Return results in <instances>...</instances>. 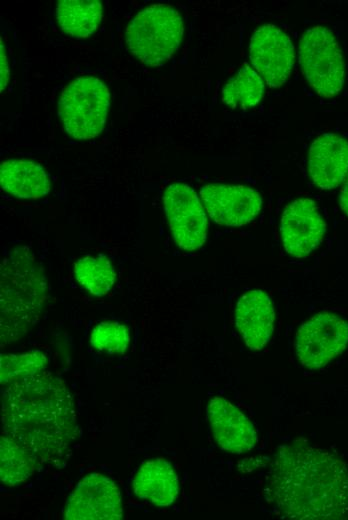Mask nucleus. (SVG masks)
<instances>
[{"instance_id": "nucleus-13", "label": "nucleus", "mask_w": 348, "mask_h": 520, "mask_svg": "<svg viewBox=\"0 0 348 520\" xmlns=\"http://www.w3.org/2000/svg\"><path fill=\"white\" fill-rule=\"evenodd\" d=\"M207 416L213 437L222 450L241 454L256 446L258 438L253 423L227 399L212 398L207 405Z\"/></svg>"}, {"instance_id": "nucleus-15", "label": "nucleus", "mask_w": 348, "mask_h": 520, "mask_svg": "<svg viewBox=\"0 0 348 520\" xmlns=\"http://www.w3.org/2000/svg\"><path fill=\"white\" fill-rule=\"evenodd\" d=\"M275 313L270 297L262 290H250L238 300L235 325L246 346L262 349L270 340L274 329Z\"/></svg>"}, {"instance_id": "nucleus-4", "label": "nucleus", "mask_w": 348, "mask_h": 520, "mask_svg": "<svg viewBox=\"0 0 348 520\" xmlns=\"http://www.w3.org/2000/svg\"><path fill=\"white\" fill-rule=\"evenodd\" d=\"M184 34L179 12L163 3L143 8L129 22L125 37L130 53L146 66H159L177 51Z\"/></svg>"}, {"instance_id": "nucleus-10", "label": "nucleus", "mask_w": 348, "mask_h": 520, "mask_svg": "<svg viewBox=\"0 0 348 520\" xmlns=\"http://www.w3.org/2000/svg\"><path fill=\"white\" fill-rule=\"evenodd\" d=\"M249 56L256 71L272 88L280 87L287 81L295 59L289 36L272 24L256 29L250 40Z\"/></svg>"}, {"instance_id": "nucleus-11", "label": "nucleus", "mask_w": 348, "mask_h": 520, "mask_svg": "<svg viewBox=\"0 0 348 520\" xmlns=\"http://www.w3.org/2000/svg\"><path fill=\"white\" fill-rule=\"evenodd\" d=\"M200 196L209 216L221 226L246 225L262 208L260 194L243 185L207 184Z\"/></svg>"}, {"instance_id": "nucleus-1", "label": "nucleus", "mask_w": 348, "mask_h": 520, "mask_svg": "<svg viewBox=\"0 0 348 520\" xmlns=\"http://www.w3.org/2000/svg\"><path fill=\"white\" fill-rule=\"evenodd\" d=\"M2 434L29 451L40 467L62 466L78 437L74 401L64 381L44 370L1 389Z\"/></svg>"}, {"instance_id": "nucleus-7", "label": "nucleus", "mask_w": 348, "mask_h": 520, "mask_svg": "<svg viewBox=\"0 0 348 520\" xmlns=\"http://www.w3.org/2000/svg\"><path fill=\"white\" fill-rule=\"evenodd\" d=\"M348 345V322L330 312H320L297 331L295 349L299 362L318 369L340 355Z\"/></svg>"}, {"instance_id": "nucleus-3", "label": "nucleus", "mask_w": 348, "mask_h": 520, "mask_svg": "<svg viewBox=\"0 0 348 520\" xmlns=\"http://www.w3.org/2000/svg\"><path fill=\"white\" fill-rule=\"evenodd\" d=\"M1 345L27 335L38 323L47 299L45 274L27 247H16L1 262Z\"/></svg>"}, {"instance_id": "nucleus-16", "label": "nucleus", "mask_w": 348, "mask_h": 520, "mask_svg": "<svg viewBox=\"0 0 348 520\" xmlns=\"http://www.w3.org/2000/svg\"><path fill=\"white\" fill-rule=\"evenodd\" d=\"M132 488L139 499L158 507H166L178 496V476L168 461L163 458L151 459L138 468Z\"/></svg>"}, {"instance_id": "nucleus-22", "label": "nucleus", "mask_w": 348, "mask_h": 520, "mask_svg": "<svg viewBox=\"0 0 348 520\" xmlns=\"http://www.w3.org/2000/svg\"><path fill=\"white\" fill-rule=\"evenodd\" d=\"M47 362L46 355L36 350L21 354H2L0 357V383L3 386L40 373L46 370Z\"/></svg>"}, {"instance_id": "nucleus-17", "label": "nucleus", "mask_w": 348, "mask_h": 520, "mask_svg": "<svg viewBox=\"0 0 348 520\" xmlns=\"http://www.w3.org/2000/svg\"><path fill=\"white\" fill-rule=\"evenodd\" d=\"M1 188L22 199H38L50 191V179L44 168L27 159H8L0 165Z\"/></svg>"}, {"instance_id": "nucleus-8", "label": "nucleus", "mask_w": 348, "mask_h": 520, "mask_svg": "<svg viewBox=\"0 0 348 520\" xmlns=\"http://www.w3.org/2000/svg\"><path fill=\"white\" fill-rule=\"evenodd\" d=\"M163 206L176 244L186 251L199 249L207 238V217L196 192L172 183L163 193Z\"/></svg>"}, {"instance_id": "nucleus-20", "label": "nucleus", "mask_w": 348, "mask_h": 520, "mask_svg": "<svg viewBox=\"0 0 348 520\" xmlns=\"http://www.w3.org/2000/svg\"><path fill=\"white\" fill-rule=\"evenodd\" d=\"M264 84L257 71L244 63L222 89V101L233 109L257 105L263 98Z\"/></svg>"}, {"instance_id": "nucleus-24", "label": "nucleus", "mask_w": 348, "mask_h": 520, "mask_svg": "<svg viewBox=\"0 0 348 520\" xmlns=\"http://www.w3.org/2000/svg\"><path fill=\"white\" fill-rule=\"evenodd\" d=\"M9 74H10V70H9L7 56L5 53L4 46H3V44H1V92H3V90L7 86V83L9 80Z\"/></svg>"}, {"instance_id": "nucleus-19", "label": "nucleus", "mask_w": 348, "mask_h": 520, "mask_svg": "<svg viewBox=\"0 0 348 520\" xmlns=\"http://www.w3.org/2000/svg\"><path fill=\"white\" fill-rule=\"evenodd\" d=\"M40 465L35 457L10 437H0V479L7 486H16L34 475Z\"/></svg>"}, {"instance_id": "nucleus-9", "label": "nucleus", "mask_w": 348, "mask_h": 520, "mask_svg": "<svg viewBox=\"0 0 348 520\" xmlns=\"http://www.w3.org/2000/svg\"><path fill=\"white\" fill-rule=\"evenodd\" d=\"M123 503L120 490L113 480L90 473L83 477L67 498L65 520H120Z\"/></svg>"}, {"instance_id": "nucleus-21", "label": "nucleus", "mask_w": 348, "mask_h": 520, "mask_svg": "<svg viewBox=\"0 0 348 520\" xmlns=\"http://www.w3.org/2000/svg\"><path fill=\"white\" fill-rule=\"evenodd\" d=\"M77 282L90 294L106 295L115 283L116 273L110 259L105 255H87L74 264Z\"/></svg>"}, {"instance_id": "nucleus-25", "label": "nucleus", "mask_w": 348, "mask_h": 520, "mask_svg": "<svg viewBox=\"0 0 348 520\" xmlns=\"http://www.w3.org/2000/svg\"><path fill=\"white\" fill-rule=\"evenodd\" d=\"M339 204L343 212L348 216V179L340 191Z\"/></svg>"}, {"instance_id": "nucleus-12", "label": "nucleus", "mask_w": 348, "mask_h": 520, "mask_svg": "<svg viewBox=\"0 0 348 520\" xmlns=\"http://www.w3.org/2000/svg\"><path fill=\"white\" fill-rule=\"evenodd\" d=\"M325 232L326 223L313 200L299 198L284 209L280 233L284 249L292 257L308 256L322 242Z\"/></svg>"}, {"instance_id": "nucleus-18", "label": "nucleus", "mask_w": 348, "mask_h": 520, "mask_svg": "<svg viewBox=\"0 0 348 520\" xmlns=\"http://www.w3.org/2000/svg\"><path fill=\"white\" fill-rule=\"evenodd\" d=\"M56 18L67 35L87 38L97 30L103 6L98 0H61L56 6Z\"/></svg>"}, {"instance_id": "nucleus-6", "label": "nucleus", "mask_w": 348, "mask_h": 520, "mask_svg": "<svg viewBox=\"0 0 348 520\" xmlns=\"http://www.w3.org/2000/svg\"><path fill=\"white\" fill-rule=\"evenodd\" d=\"M299 62L315 92L324 98L336 96L345 81V63L334 33L322 26L305 31L299 43Z\"/></svg>"}, {"instance_id": "nucleus-5", "label": "nucleus", "mask_w": 348, "mask_h": 520, "mask_svg": "<svg viewBox=\"0 0 348 520\" xmlns=\"http://www.w3.org/2000/svg\"><path fill=\"white\" fill-rule=\"evenodd\" d=\"M110 92L96 77H79L62 91L58 113L67 134L78 140L98 136L104 129Z\"/></svg>"}, {"instance_id": "nucleus-23", "label": "nucleus", "mask_w": 348, "mask_h": 520, "mask_svg": "<svg viewBox=\"0 0 348 520\" xmlns=\"http://www.w3.org/2000/svg\"><path fill=\"white\" fill-rule=\"evenodd\" d=\"M91 345L107 354H124L130 344V333L124 324L118 322H100L90 335Z\"/></svg>"}, {"instance_id": "nucleus-14", "label": "nucleus", "mask_w": 348, "mask_h": 520, "mask_svg": "<svg viewBox=\"0 0 348 520\" xmlns=\"http://www.w3.org/2000/svg\"><path fill=\"white\" fill-rule=\"evenodd\" d=\"M308 171L320 189L339 186L348 173V141L335 133L318 136L309 148Z\"/></svg>"}, {"instance_id": "nucleus-2", "label": "nucleus", "mask_w": 348, "mask_h": 520, "mask_svg": "<svg viewBox=\"0 0 348 520\" xmlns=\"http://www.w3.org/2000/svg\"><path fill=\"white\" fill-rule=\"evenodd\" d=\"M265 499L291 519H348V465L326 450L297 439L275 453Z\"/></svg>"}]
</instances>
